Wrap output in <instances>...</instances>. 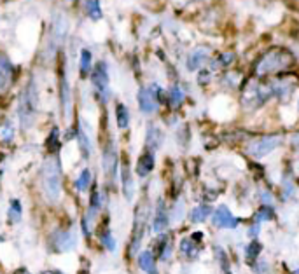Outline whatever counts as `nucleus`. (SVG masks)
<instances>
[{
  "mask_svg": "<svg viewBox=\"0 0 299 274\" xmlns=\"http://www.w3.org/2000/svg\"><path fill=\"white\" fill-rule=\"evenodd\" d=\"M89 185H91V171L82 170L81 175H79V178L75 180V189H77L79 192H84Z\"/></svg>",
  "mask_w": 299,
  "mask_h": 274,
  "instance_id": "393cba45",
  "label": "nucleus"
},
{
  "mask_svg": "<svg viewBox=\"0 0 299 274\" xmlns=\"http://www.w3.org/2000/svg\"><path fill=\"white\" fill-rule=\"evenodd\" d=\"M16 136V129H14V124L11 123L9 119H6L0 126V140L4 143H11Z\"/></svg>",
  "mask_w": 299,
  "mask_h": 274,
  "instance_id": "4be33fe9",
  "label": "nucleus"
},
{
  "mask_svg": "<svg viewBox=\"0 0 299 274\" xmlns=\"http://www.w3.org/2000/svg\"><path fill=\"white\" fill-rule=\"evenodd\" d=\"M168 227V211H166V206L163 201L158 203L156 208V215H154V222H153V229L154 232H161Z\"/></svg>",
  "mask_w": 299,
  "mask_h": 274,
  "instance_id": "2eb2a0df",
  "label": "nucleus"
},
{
  "mask_svg": "<svg viewBox=\"0 0 299 274\" xmlns=\"http://www.w3.org/2000/svg\"><path fill=\"white\" fill-rule=\"evenodd\" d=\"M248 234H251L252 238H254V236L259 234V226H252V227H251V231H248Z\"/></svg>",
  "mask_w": 299,
  "mask_h": 274,
  "instance_id": "f704fd0d",
  "label": "nucleus"
},
{
  "mask_svg": "<svg viewBox=\"0 0 299 274\" xmlns=\"http://www.w3.org/2000/svg\"><path fill=\"white\" fill-rule=\"evenodd\" d=\"M58 128H53V131L49 133L47 140H46V145H47V150L51 152V154H55V152H58L60 148V142H58Z\"/></svg>",
  "mask_w": 299,
  "mask_h": 274,
  "instance_id": "cd10ccee",
  "label": "nucleus"
},
{
  "mask_svg": "<svg viewBox=\"0 0 299 274\" xmlns=\"http://www.w3.org/2000/svg\"><path fill=\"white\" fill-rule=\"evenodd\" d=\"M40 274H62L60 271H53V269H49V271H44V272H40Z\"/></svg>",
  "mask_w": 299,
  "mask_h": 274,
  "instance_id": "c9c22d12",
  "label": "nucleus"
},
{
  "mask_svg": "<svg viewBox=\"0 0 299 274\" xmlns=\"http://www.w3.org/2000/svg\"><path fill=\"white\" fill-rule=\"evenodd\" d=\"M9 220L11 222H20L21 220V203L18 199L11 201V208H9Z\"/></svg>",
  "mask_w": 299,
  "mask_h": 274,
  "instance_id": "c756f323",
  "label": "nucleus"
},
{
  "mask_svg": "<svg viewBox=\"0 0 299 274\" xmlns=\"http://www.w3.org/2000/svg\"><path fill=\"white\" fill-rule=\"evenodd\" d=\"M234 62V54L233 52H222L217 60H215V65H212L214 68H221V67H229Z\"/></svg>",
  "mask_w": 299,
  "mask_h": 274,
  "instance_id": "2f4dec72",
  "label": "nucleus"
},
{
  "mask_svg": "<svg viewBox=\"0 0 299 274\" xmlns=\"http://www.w3.org/2000/svg\"><path fill=\"white\" fill-rule=\"evenodd\" d=\"M40 182H42L44 196L51 203H58L62 196V166L58 157H47L40 171Z\"/></svg>",
  "mask_w": 299,
  "mask_h": 274,
  "instance_id": "f03ea898",
  "label": "nucleus"
},
{
  "mask_svg": "<svg viewBox=\"0 0 299 274\" xmlns=\"http://www.w3.org/2000/svg\"><path fill=\"white\" fill-rule=\"evenodd\" d=\"M214 226L221 229H236L238 218L228 210V206H219L214 213Z\"/></svg>",
  "mask_w": 299,
  "mask_h": 274,
  "instance_id": "6e6552de",
  "label": "nucleus"
},
{
  "mask_svg": "<svg viewBox=\"0 0 299 274\" xmlns=\"http://www.w3.org/2000/svg\"><path fill=\"white\" fill-rule=\"evenodd\" d=\"M208 54H210V51H208L207 47H198V49H194V51L189 52L187 63H185L187 70H189V72L198 70V68L202 67V65L208 60Z\"/></svg>",
  "mask_w": 299,
  "mask_h": 274,
  "instance_id": "9d476101",
  "label": "nucleus"
},
{
  "mask_svg": "<svg viewBox=\"0 0 299 274\" xmlns=\"http://www.w3.org/2000/svg\"><path fill=\"white\" fill-rule=\"evenodd\" d=\"M0 241H2V238H0Z\"/></svg>",
  "mask_w": 299,
  "mask_h": 274,
  "instance_id": "4c0bfd02",
  "label": "nucleus"
},
{
  "mask_svg": "<svg viewBox=\"0 0 299 274\" xmlns=\"http://www.w3.org/2000/svg\"><path fill=\"white\" fill-rule=\"evenodd\" d=\"M84 11L89 20H93V21L102 20V16H104V14H102L100 0H84Z\"/></svg>",
  "mask_w": 299,
  "mask_h": 274,
  "instance_id": "a211bd4d",
  "label": "nucleus"
},
{
  "mask_svg": "<svg viewBox=\"0 0 299 274\" xmlns=\"http://www.w3.org/2000/svg\"><path fill=\"white\" fill-rule=\"evenodd\" d=\"M194 239L192 238H185V239H182V241H180V250H182V253L184 255H196V252H198V250H196V246H194Z\"/></svg>",
  "mask_w": 299,
  "mask_h": 274,
  "instance_id": "7c9ffc66",
  "label": "nucleus"
},
{
  "mask_svg": "<svg viewBox=\"0 0 299 274\" xmlns=\"http://www.w3.org/2000/svg\"><path fill=\"white\" fill-rule=\"evenodd\" d=\"M37 108H39V91H37L35 79L32 77L26 82L23 93H21V96H20V105H18V117H20V123L23 129H28L33 126Z\"/></svg>",
  "mask_w": 299,
  "mask_h": 274,
  "instance_id": "7ed1b4c3",
  "label": "nucleus"
},
{
  "mask_svg": "<svg viewBox=\"0 0 299 274\" xmlns=\"http://www.w3.org/2000/svg\"><path fill=\"white\" fill-rule=\"evenodd\" d=\"M121 180H123V192L128 201L133 197V178H131V171L128 166V161L123 162V170H121Z\"/></svg>",
  "mask_w": 299,
  "mask_h": 274,
  "instance_id": "dca6fc26",
  "label": "nucleus"
},
{
  "mask_svg": "<svg viewBox=\"0 0 299 274\" xmlns=\"http://www.w3.org/2000/svg\"><path fill=\"white\" fill-rule=\"evenodd\" d=\"M210 213L212 208L208 204H200V206H196L194 210L189 213V218H191V222L200 224V222H205L208 216H210Z\"/></svg>",
  "mask_w": 299,
  "mask_h": 274,
  "instance_id": "412c9836",
  "label": "nucleus"
},
{
  "mask_svg": "<svg viewBox=\"0 0 299 274\" xmlns=\"http://www.w3.org/2000/svg\"><path fill=\"white\" fill-rule=\"evenodd\" d=\"M77 138H79V145H81V150H82V154H84V157H89V152H91V143H89V138H88V135H86V131L79 129Z\"/></svg>",
  "mask_w": 299,
  "mask_h": 274,
  "instance_id": "c85d7f7f",
  "label": "nucleus"
},
{
  "mask_svg": "<svg viewBox=\"0 0 299 274\" xmlns=\"http://www.w3.org/2000/svg\"><path fill=\"white\" fill-rule=\"evenodd\" d=\"M53 243H55L56 252H69L75 246V234L72 231L56 232V241Z\"/></svg>",
  "mask_w": 299,
  "mask_h": 274,
  "instance_id": "9b49d317",
  "label": "nucleus"
},
{
  "mask_svg": "<svg viewBox=\"0 0 299 274\" xmlns=\"http://www.w3.org/2000/svg\"><path fill=\"white\" fill-rule=\"evenodd\" d=\"M116 121L119 129H126L130 126V110H128L126 105L117 103L116 105Z\"/></svg>",
  "mask_w": 299,
  "mask_h": 274,
  "instance_id": "aec40b11",
  "label": "nucleus"
},
{
  "mask_svg": "<svg viewBox=\"0 0 299 274\" xmlns=\"http://www.w3.org/2000/svg\"><path fill=\"white\" fill-rule=\"evenodd\" d=\"M217 257H219V260H221V265H222V269H224V272H229L228 257H226V253L222 252V248H217Z\"/></svg>",
  "mask_w": 299,
  "mask_h": 274,
  "instance_id": "72a5a7b5",
  "label": "nucleus"
},
{
  "mask_svg": "<svg viewBox=\"0 0 299 274\" xmlns=\"http://www.w3.org/2000/svg\"><path fill=\"white\" fill-rule=\"evenodd\" d=\"M294 63H296V58H294V54L289 49L271 47L257 58L256 67H254V74H256L257 79H266L270 75H280L282 72L292 68Z\"/></svg>",
  "mask_w": 299,
  "mask_h": 274,
  "instance_id": "f257e3e1",
  "label": "nucleus"
},
{
  "mask_svg": "<svg viewBox=\"0 0 299 274\" xmlns=\"http://www.w3.org/2000/svg\"><path fill=\"white\" fill-rule=\"evenodd\" d=\"M138 265H140V269L145 271L147 274H158L156 260H154V255L151 252H142L138 255Z\"/></svg>",
  "mask_w": 299,
  "mask_h": 274,
  "instance_id": "f3484780",
  "label": "nucleus"
},
{
  "mask_svg": "<svg viewBox=\"0 0 299 274\" xmlns=\"http://www.w3.org/2000/svg\"><path fill=\"white\" fill-rule=\"evenodd\" d=\"M282 143V136L278 135H268V136H261V138L254 140L252 143H248L247 152L256 159H261L264 155H268L270 152H273L276 147Z\"/></svg>",
  "mask_w": 299,
  "mask_h": 274,
  "instance_id": "423d86ee",
  "label": "nucleus"
},
{
  "mask_svg": "<svg viewBox=\"0 0 299 274\" xmlns=\"http://www.w3.org/2000/svg\"><path fill=\"white\" fill-rule=\"evenodd\" d=\"M60 100H62V106H63V114L69 117L70 114V86L67 82L65 72L62 70V77H60Z\"/></svg>",
  "mask_w": 299,
  "mask_h": 274,
  "instance_id": "4468645a",
  "label": "nucleus"
},
{
  "mask_svg": "<svg viewBox=\"0 0 299 274\" xmlns=\"http://www.w3.org/2000/svg\"><path fill=\"white\" fill-rule=\"evenodd\" d=\"M91 81L93 87L96 91V96L102 103H107L109 96H111V87H109V68L105 62H100L94 67L93 74H91Z\"/></svg>",
  "mask_w": 299,
  "mask_h": 274,
  "instance_id": "39448f33",
  "label": "nucleus"
},
{
  "mask_svg": "<svg viewBox=\"0 0 299 274\" xmlns=\"http://www.w3.org/2000/svg\"><path fill=\"white\" fill-rule=\"evenodd\" d=\"M79 72H81V77H88V75L91 74V51L86 47L81 51V58H79Z\"/></svg>",
  "mask_w": 299,
  "mask_h": 274,
  "instance_id": "6ab92c4d",
  "label": "nucleus"
},
{
  "mask_svg": "<svg viewBox=\"0 0 299 274\" xmlns=\"http://www.w3.org/2000/svg\"><path fill=\"white\" fill-rule=\"evenodd\" d=\"M273 96V87L266 82H263V79H251L245 82L243 93H241V105L247 110L259 108L266 103L270 98Z\"/></svg>",
  "mask_w": 299,
  "mask_h": 274,
  "instance_id": "20e7f679",
  "label": "nucleus"
},
{
  "mask_svg": "<svg viewBox=\"0 0 299 274\" xmlns=\"http://www.w3.org/2000/svg\"><path fill=\"white\" fill-rule=\"evenodd\" d=\"M163 143V131L154 124H149L147 128V135H145V145L147 150H156L160 148Z\"/></svg>",
  "mask_w": 299,
  "mask_h": 274,
  "instance_id": "ddd939ff",
  "label": "nucleus"
},
{
  "mask_svg": "<svg viewBox=\"0 0 299 274\" xmlns=\"http://www.w3.org/2000/svg\"><path fill=\"white\" fill-rule=\"evenodd\" d=\"M105 170H107V173H112L116 175V170H117V155H116V150H114V145H111L105 150Z\"/></svg>",
  "mask_w": 299,
  "mask_h": 274,
  "instance_id": "5701e85b",
  "label": "nucleus"
},
{
  "mask_svg": "<svg viewBox=\"0 0 299 274\" xmlns=\"http://www.w3.org/2000/svg\"><path fill=\"white\" fill-rule=\"evenodd\" d=\"M154 162H156V159H154V152L153 150L143 152V154L138 157V162H137V175L138 177H142V178L147 177V175L154 170Z\"/></svg>",
  "mask_w": 299,
  "mask_h": 274,
  "instance_id": "f8f14e48",
  "label": "nucleus"
},
{
  "mask_svg": "<svg viewBox=\"0 0 299 274\" xmlns=\"http://www.w3.org/2000/svg\"><path fill=\"white\" fill-rule=\"evenodd\" d=\"M168 101L172 106H180L184 101V91L180 86H172V89L168 91Z\"/></svg>",
  "mask_w": 299,
  "mask_h": 274,
  "instance_id": "b1692460",
  "label": "nucleus"
},
{
  "mask_svg": "<svg viewBox=\"0 0 299 274\" xmlns=\"http://www.w3.org/2000/svg\"><path fill=\"white\" fill-rule=\"evenodd\" d=\"M102 245H104L105 248L109 250V252H114V250H116V239H114V236H112L109 231H105L104 234H102Z\"/></svg>",
  "mask_w": 299,
  "mask_h": 274,
  "instance_id": "473e14b6",
  "label": "nucleus"
},
{
  "mask_svg": "<svg viewBox=\"0 0 299 274\" xmlns=\"http://www.w3.org/2000/svg\"><path fill=\"white\" fill-rule=\"evenodd\" d=\"M275 216V211L271 206H268V204H263V206L257 210L256 213V222L261 224V222H268V220H271Z\"/></svg>",
  "mask_w": 299,
  "mask_h": 274,
  "instance_id": "a878e982",
  "label": "nucleus"
},
{
  "mask_svg": "<svg viewBox=\"0 0 299 274\" xmlns=\"http://www.w3.org/2000/svg\"><path fill=\"white\" fill-rule=\"evenodd\" d=\"M137 101H138V108L142 110L143 114H147V116H151V114H154L158 110V100L156 96H154L153 89L149 87H140L138 89V94H137Z\"/></svg>",
  "mask_w": 299,
  "mask_h": 274,
  "instance_id": "0eeeda50",
  "label": "nucleus"
},
{
  "mask_svg": "<svg viewBox=\"0 0 299 274\" xmlns=\"http://www.w3.org/2000/svg\"><path fill=\"white\" fill-rule=\"evenodd\" d=\"M69 2H70V4H74V2H75V0H69Z\"/></svg>",
  "mask_w": 299,
  "mask_h": 274,
  "instance_id": "e433bc0d",
  "label": "nucleus"
},
{
  "mask_svg": "<svg viewBox=\"0 0 299 274\" xmlns=\"http://www.w3.org/2000/svg\"><path fill=\"white\" fill-rule=\"evenodd\" d=\"M261 250H263V246H261L259 241H251L247 246H245V255H247V260H256L257 257H259Z\"/></svg>",
  "mask_w": 299,
  "mask_h": 274,
  "instance_id": "bb28decb",
  "label": "nucleus"
},
{
  "mask_svg": "<svg viewBox=\"0 0 299 274\" xmlns=\"http://www.w3.org/2000/svg\"><path fill=\"white\" fill-rule=\"evenodd\" d=\"M14 79V65L6 54H0V93L7 91Z\"/></svg>",
  "mask_w": 299,
  "mask_h": 274,
  "instance_id": "1a4fd4ad",
  "label": "nucleus"
}]
</instances>
